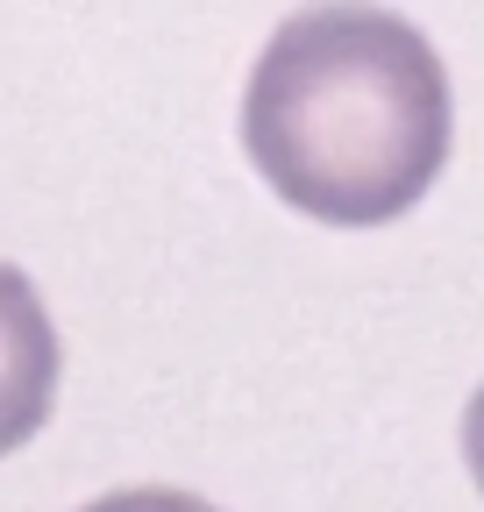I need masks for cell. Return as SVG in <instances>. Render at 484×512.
<instances>
[{
	"instance_id": "cell-3",
	"label": "cell",
	"mask_w": 484,
	"mask_h": 512,
	"mask_svg": "<svg viewBox=\"0 0 484 512\" xmlns=\"http://www.w3.org/2000/svg\"><path fill=\"white\" fill-rule=\"evenodd\" d=\"M86 512H214V505L193 498V491H171V484H136V491H107V498H93Z\"/></svg>"
},
{
	"instance_id": "cell-4",
	"label": "cell",
	"mask_w": 484,
	"mask_h": 512,
	"mask_svg": "<svg viewBox=\"0 0 484 512\" xmlns=\"http://www.w3.org/2000/svg\"><path fill=\"white\" fill-rule=\"evenodd\" d=\"M463 463H470V477L484 491V384H477V399L463 406Z\"/></svg>"
},
{
	"instance_id": "cell-2",
	"label": "cell",
	"mask_w": 484,
	"mask_h": 512,
	"mask_svg": "<svg viewBox=\"0 0 484 512\" xmlns=\"http://www.w3.org/2000/svg\"><path fill=\"white\" fill-rule=\"evenodd\" d=\"M57 370H65V349L36 285L15 264H0V456L43 434L57 406Z\"/></svg>"
},
{
	"instance_id": "cell-1",
	"label": "cell",
	"mask_w": 484,
	"mask_h": 512,
	"mask_svg": "<svg viewBox=\"0 0 484 512\" xmlns=\"http://www.w3.org/2000/svg\"><path fill=\"white\" fill-rule=\"evenodd\" d=\"M449 143V64L406 15L371 0H321L278 22L242 93V150L257 178L321 228L413 214Z\"/></svg>"
}]
</instances>
